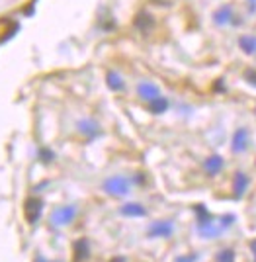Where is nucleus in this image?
<instances>
[{"label":"nucleus","mask_w":256,"mask_h":262,"mask_svg":"<svg viewBox=\"0 0 256 262\" xmlns=\"http://www.w3.org/2000/svg\"><path fill=\"white\" fill-rule=\"evenodd\" d=\"M198 260V254H188V256H178L176 262H196Z\"/></svg>","instance_id":"21"},{"label":"nucleus","mask_w":256,"mask_h":262,"mask_svg":"<svg viewBox=\"0 0 256 262\" xmlns=\"http://www.w3.org/2000/svg\"><path fill=\"white\" fill-rule=\"evenodd\" d=\"M245 78L248 80V84H252V86H256V71L254 69H250V71H246Z\"/></svg>","instance_id":"20"},{"label":"nucleus","mask_w":256,"mask_h":262,"mask_svg":"<svg viewBox=\"0 0 256 262\" xmlns=\"http://www.w3.org/2000/svg\"><path fill=\"white\" fill-rule=\"evenodd\" d=\"M41 211H43V202L39 198H28V202L24 206V215H26L30 225H35L39 221Z\"/></svg>","instance_id":"4"},{"label":"nucleus","mask_w":256,"mask_h":262,"mask_svg":"<svg viewBox=\"0 0 256 262\" xmlns=\"http://www.w3.org/2000/svg\"><path fill=\"white\" fill-rule=\"evenodd\" d=\"M39 157H41L43 163H51V161H53V153H51L49 149H41V151H39Z\"/></svg>","instance_id":"19"},{"label":"nucleus","mask_w":256,"mask_h":262,"mask_svg":"<svg viewBox=\"0 0 256 262\" xmlns=\"http://www.w3.org/2000/svg\"><path fill=\"white\" fill-rule=\"evenodd\" d=\"M135 26L141 30V32H149V28L153 26V18L149 14H139L137 20H135Z\"/></svg>","instance_id":"17"},{"label":"nucleus","mask_w":256,"mask_h":262,"mask_svg":"<svg viewBox=\"0 0 256 262\" xmlns=\"http://www.w3.org/2000/svg\"><path fill=\"white\" fill-rule=\"evenodd\" d=\"M120 213L125 215V217H143V215H147V209L141 204H125L120 209Z\"/></svg>","instance_id":"11"},{"label":"nucleus","mask_w":256,"mask_h":262,"mask_svg":"<svg viewBox=\"0 0 256 262\" xmlns=\"http://www.w3.org/2000/svg\"><path fill=\"white\" fill-rule=\"evenodd\" d=\"M250 145V137H248V131L246 127H239L233 133V143H231V149L235 153H245Z\"/></svg>","instance_id":"6"},{"label":"nucleus","mask_w":256,"mask_h":262,"mask_svg":"<svg viewBox=\"0 0 256 262\" xmlns=\"http://www.w3.org/2000/svg\"><path fill=\"white\" fill-rule=\"evenodd\" d=\"M35 262H51V260H45L43 256H37V258H35Z\"/></svg>","instance_id":"24"},{"label":"nucleus","mask_w":256,"mask_h":262,"mask_svg":"<svg viewBox=\"0 0 256 262\" xmlns=\"http://www.w3.org/2000/svg\"><path fill=\"white\" fill-rule=\"evenodd\" d=\"M137 94H139V98L145 100V102H151V100H155L160 96V90L156 84L153 82H139V86H137Z\"/></svg>","instance_id":"7"},{"label":"nucleus","mask_w":256,"mask_h":262,"mask_svg":"<svg viewBox=\"0 0 256 262\" xmlns=\"http://www.w3.org/2000/svg\"><path fill=\"white\" fill-rule=\"evenodd\" d=\"M198 211V231L203 239H213V237H219V233L223 231L221 225H215V219L210 215V211L203 208V206H196Z\"/></svg>","instance_id":"1"},{"label":"nucleus","mask_w":256,"mask_h":262,"mask_svg":"<svg viewBox=\"0 0 256 262\" xmlns=\"http://www.w3.org/2000/svg\"><path fill=\"white\" fill-rule=\"evenodd\" d=\"M239 45H241V49H243L245 53H248V55L256 53V37L254 35H245V37H241Z\"/></svg>","instance_id":"16"},{"label":"nucleus","mask_w":256,"mask_h":262,"mask_svg":"<svg viewBox=\"0 0 256 262\" xmlns=\"http://www.w3.org/2000/svg\"><path fill=\"white\" fill-rule=\"evenodd\" d=\"M90 256V245L86 239H78L75 243V262H82Z\"/></svg>","instance_id":"10"},{"label":"nucleus","mask_w":256,"mask_h":262,"mask_svg":"<svg viewBox=\"0 0 256 262\" xmlns=\"http://www.w3.org/2000/svg\"><path fill=\"white\" fill-rule=\"evenodd\" d=\"M250 251H252V260L256 262V239L250 243Z\"/></svg>","instance_id":"22"},{"label":"nucleus","mask_w":256,"mask_h":262,"mask_svg":"<svg viewBox=\"0 0 256 262\" xmlns=\"http://www.w3.org/2000/svg\"><path fill=\"white\" fill-rule=\"evenodd\" d=\"M78 131L86 137V139H94V137H98L102 133L100 125L96 123L94 120H82L78 121Z\"/></svg>","instance_id":"8"},{"label":"nucleus","mask_w":256,"mask_h":262,"mask_svg":"<svg viewBox=\"0 0 256 262\" xmlns=\"http://www.w3.org/2000/svg\"><path fill=\"white\" fill-rule=\"evenodd\" d=\"M233 188H235V196L241 198L245 194V190L248 188V176L245 172H237L233 180Z\"/></svg>","instance_id":"13"},{"label":"nucleus","mask_w":256,"mask_h":262,"mask_svg":"<svg viewBox=\"0 0 256 262\" xmlns=\"http://www.w3.org/2000/svg\"><path fill=\"white\" fill-rule=\"evenodd\" d=\"M233 10L229 6H221L219 10L213 14V22L217 26H225V24H233Z\"/></svg>","instance_id":"9"},{"label":"nucleus","mask_w":256,"mask_h":262,"mask_svg":"<svg viewBox=\"0 0 256 262\" xmlns=\"http://www.w3.org/2000/svg\"><path fill=\"white\" fill-rule=\"evenodd\" d=\"M149 108H151L153 114H165L168 110V100L165 98V96H158V98L149 102Z\"/></svg>","instance_id":"15"},{"label":"nucleus","mask_w":256,"mask_h":262,"mask_svg":"<svg viewBox=\"0 0 256 262\" xmlns=\"http://www.w3.org/2000/svg\"><path fill=\"white\" fill-rule=\"evenodd\" d=\"M248 2H250V6H252V10H254V8H256V0H248Z\"/></svg>","instance_id":"25"},{"label":"nucleus","mask_w":256,"mask_h":262,"mask_svg":"<svg viewBox=\"0 0 256 262\" xmlns=\"http://www.w3.org/2000/svg\"><path fill=\"white\" fill-rule=\"evenodd\" d=\"M111 262H125V258H123V256H118V258H113Z\"/></svg>","instance_id":"23"},{"label":"nucleus","mask_w":256,"mask_h":262,"mask_svg":"<svg viewBox=\"0 0 256 262\" xmlns=\"http://www.w3.org/2000/svg\"><path fill=\"white\" fill-rule=\"evenodd\" d=\"M106 82H108V86H110L111 90H115V92H120V90H123V88H125L122 77H120L118 73H113V71H110V73L106 75Z\"/></svg>","instance_id":"14"},{"label":"nucleus","mask_w":256,"mask_h":262,"mask_svg":"<svg viewBox=\"0 0 256 262\" xmlns=\"http://www.w3.org/2000/svg\"><path fill=\"white\" fill-rule=\"evenodd\" d=\"M217 262H235V251L231 249H225L217 254Z\"/></svg>","instance_id":"18"},{"label":"nucleus","mask_w":256,"mask_h":262,"mask_svg":"<svg viewBox=\"0 0 256 262\" xmlns=\"http://www.w3.org/2000/svg\"><path fill=\"white\" fill-rule=\"evenodd\" d=\"M174 233V225H172V221H155L151 227H149V237L151 239H156V237H170Z\"/></svg>","instance_id":"5"},{"label":"nucleus","mask_w":256,"mask_h":262,"mask_svg":"<svg viewBox=\"0 0 256 262\" xmlns=\"http://www.w3.org/2000/svg\"><path fill=\"white\" fill-rule=\"evenodd\" d=\"M75 217H77V206H61L51 213V225L65 227L68 223H73Z\"/></svg>","instance_id":"3"},{"label":"nucleus","mask_w":256,"mask_h":262,"mask_svg":"<svg viewBox=\"0 0 256 262\" xmlns=\"http://www.w3.org/2000/svg\"><path fill=\"white\" fill-rule=\"evenodd\" d=\"M129 190H131V180H129L127 176L115 174V176H110V178L104 182V192L113 198L127 196Z\"/></svg>","instance_id":"2"},{"label":"nucleus","mask_w":256,"mask_h":262,"mask_svg":"<svg viewBox=\"0 0 256 262\" xmlns=\"http://www.w3.org/2000/svg\"><path fill=\"white\" fill-rule=\"evenodd\" d=\"M203 168L207 170V174L210 176H215L223 168V159L219 157V155H213V157H210V159L203 163Z\"/></svg>","instance_id":"12"}]
</instances>
